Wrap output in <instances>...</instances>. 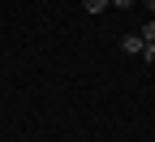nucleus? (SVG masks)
Wrapping results in <instances>:
<instances>
[{"instance_id":"nucleus-3","label":"nucleus","mask_w":155,"mask_h":142,"mask_svg":"<svg viewBox=\"0 0 155 142\" xmlns=\"http://www.w3.org/2000/svg\"><path fill=\"white\" fill-rule=\"evenodd\" d=\"M138 35H142V43H155V22H147V26H142Z\"/></svg>"},{"instance_id":"nucleus-4","label":"nucleus","mask_w":155,"mask_h":142,"mask_svg":"<svg viewBox=\"0 0 155 142\" xmlns=\"http://www.w3.org/2000/svg\"><path fill=\"white\" fill-rule=\"evenodd\" d=\"M112 5H116V9H129V5H134V0H112Z\"/></svg>"},{"instance_id":"nucleus-1","label":"nucleus","mask_w":155,"mask_h":142,"mask_svg":"<svg viewBox=\"0 0 155 142\" xmlns=\"http://www.w3.org/2000/svg\"><path fill=\"white\" fill-rule=\"evenodd\" d=\"M142 48H147L142 35H125V39H121V52H125V56H142Z\"/></svg>"},{"instance_id":"nucleus-5","label":"nucleus","mask_w":155,"mask_h":142,"mask_svg":"<svg viewBox=\"0 0 155 142\" xmlns=\"http://www.w3.org/2000/svg\"><path fill=\"white\" fill-rule=\"evenodd\" d=\"M147 9H151V13H155V0H147Z\"/></svg>"},{"instance_id":"nucleus-2","label":"nucleus","mask_w":155,"mask_h":142,"mask_svg":"<svg viewBox=\"0 0 155 142\" xmlns=\"http://www.w3.org/2000/svg\"><path fill=\"white\" fill-rule=\"evenodd\" d=\"M108 5H112V0H82V9H86V13H104Z\"/></svg>"}]
</instances>
